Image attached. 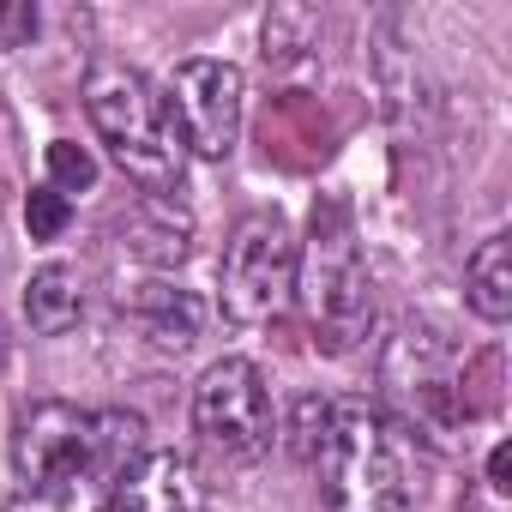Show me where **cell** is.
<instances>
[{
  "mask_svg": "<svg viewBox=\"0 0 512 512\" xmlns=\"http://www.w3.org/2000/svg\"><path fill=\"white\" fill-rule=\"evenodd\" d=\"M49 187L55 193H91L97 187V157L73 139H55L49 145Z\"/></svg>",
  "mask_w": 512,
  "mask_h": 512,
  "instance_id": "16",
  "label": "cell"
},
{
  "mask_svg": "<svg viewBox=\"0 0 512 512\" xmlns=\"http://www.w3.org/2000/svg\"><path fill=\"white\" fill-rule=\"evenodd\" d=\"M374 67H380L386 115H392L404 133H410V127H428V121H434V91H428V73H422V61L410 55V43H398V19H392V13L380 19Z\"/></svg>",
  "mask_w": 512,
  "mask_h": 512,
  "instance_id": "10",
  "label": "cell"
},
{
  "mask_svg": "<svg viewBox=\"0 0 512 512\" xmlns=\"http://www.w3.org/2000/svg\"><path fill=\"white\" fill-rule=\"evenodd\" d=\"M296 253H302V241L278 211L241 217L223 241V314L241 326L284 314V302L296 290Z\"/></svg>",
  "mask_w": 512,
  "mask_h": 512,
  "instance_id": "6",
  "label": "cell"
},
{
  "mask_svg": "<svg viewBox=\"0 0 512 512\" xmlns=\"http://www.w3.org/2000/svg\"><path fill=\"white\" fill-rule=\"evenodd\" d=\"M79 308H85V296H79V272H73V266H43V272H31V290H25V320H31V332L61 338V332L79 326Z\"/></svg>",
  "mask_w": 512,
  "mask_h": 512,
  "instance_id": "15",
  "label": "cell"
},
{
  "mask_svg": "<svg viewBox=\"0 0 512 512\" xmlns=\"http://www.w3.org/2000/svg\"><path fill=\"white\" fill-rule=\"evenodd\" d=\"M13 464H19V488L43 506H85L97 500L103 488H115L97 464V434H91V410L79 404H37L25 422H19V446H13Z\"/></svg>",
  "mask_w": 512,
  "mask_h": 512,
  "instance_id": "4",
  "label": "cell"
},
{
  "mask_svg": "<svg viewBox=\"0 0 512 512\" xmlns=\"http://www.w3.org/2000/svg\"><path fill=\"white\" fill-rule=\"evenodd\" d=\"M85 115L103 133V145H109V157L121 163L127 181H139L145 193H175L181 187V145L169 139V127L157 115V97L133 67H115V61L91 67Z\"/></svg>",
  "mask_w": 512,
  "mask_h": 512,
  "instance_id": "3",
  "label": "cell"
},
{
  "mask_svg": "<svg viewBox=\"0 0 512 512\" xmlns=\"http://www.w3.org/2000/svg\"><path fill=\"white\" fill-rule=\"evenodd\" d=\"M290 452L302 470H314L332 512H404L416 494L398 434L362 398H302Z\"/></svg>",
  "mask_w": 512,
  "mask_h": 512,
  "instance_id": "1",
  "label": "cell"
},
{
  "mask_svg": "<svg viewBox=\"0 0 512 512\" xmlns=\"http://www.w3.org/2000/svg\"><path fill=\"white\" fill-rule=\"evenodd\" d=\"M37 37V7L31 0H0V49H25Z\"/></svg>",
  "mask_w": 512,
  "mask_h": 512,
  "instance_id": "18",
  "label": "cell"
},
{
  "mask_svg": "<svg viewBox=\"0 0 512 512\" xmlns=\"http://www.w3.org/2000/svg\"><path fill=\"white\" fill-rule=\"evenodd\" d=\"M488 488H494V494H512V446H506V440L488 452Z\"/></svg>",
  "mask_w": 512,
  "mask_h": 512,
  "instance_id": "19",
  "label": "cell"
},
{
  "mask_svg": "<svg viewBox=\"0 0 512 512\" xmlns=\"http://www.w3.org/2000/svg\"><path fill=\"white\" fill-rule=\"evenodd\" d=\"M25 223H31V241H55V235L73 223L67 193H55V187H31V199H25Z\"/></svg>",
  "mask_w": 512,
  "mask_h": 512,
  "instance_id": "17",
  "label": "cell"
},
{
  "mask_svg": "<svg viewBox=\"0 0 512 512\" xmlns=\"http://www.w3.org/2000/svg\"><path fill=\"white\" fill-rule=\"evenodd\" d=\"M0 266H7V241H0Z\"/></svg>",
  "mask_w": 512,
  "mask_h": 512,
  "instance_id": "20",
  "label": "cell"
},
{
  "mask_svg": "<svg viewBox=\"0 0 512 512\" xmlns=\"http://www.w3.org/2000/svg\"><path fill=\"white\" fill-rule=\"evenodd\" d=\"M464 302L488 326L512 320V235H488L464 260Z\"/></svg>",
  "mask_w": 512,
  "mask_h": 512,
  "instance_id": "13",
  "label": "cell"
},
{
  "mask_svg": "<svg viewBox=\"0 0 512 512\" xmlns=\"http://www.w3.org/2000/svg\"><path fill=\"white\" fill-rule=\"evenodd\" d=\"M380 386L428 446H446L458 434V422H464L458 416V356L422 320H404L392 332V344L380 356Z\"/></svg>",
  "mask_w": 512,
  "mask_h": 512,
  "instance_id": "5",
  "label": "cell"
},
{
  "mask_svg": "<svg viewBox=\"0 0 512 512\" xmlns=\"http://www.w3.org/2000/svg\"><path fill=\"white\" fill-rule=\"evenodd\" d=\"M193 422L199 434L229 452V458H260L278 440V410H272V386L247 356H223L205 368V380L193 386Z\"/></svg>",
  "mask_w": 512,
  "mask_h": 512,
  "instance_id": "8",
  "label": "cell"
},
{
  "mask_svg": "<svg viewBox=\"0 0 512 512\" xmlns=\"http://www.w3.org/2000/svg\"><path fill=\"white\" fill-rule=\"evenodd\" d=\"M296 290H302V308L314 320V344L326 356H350V350L368 344V332H374V284H368V260H362L350 205L338 193L314 205L308 247L296 253Z\"/></svg>",
  "mask_w": 512,
  "mask_h": 512,
  "instance_id": "2",
  "label": "cell"
},
{
  "mask_svg": "<svg viewBox=\"0 0 512 512\" xmlns=\"http://www.w3.org/2000/svg\"><path fill=\"white\" fill-rule=\"evenodd\" d=\"M115 235H121V247L133 253V260H145V266H181L187 260V217L169 205V193H145L121 223H115Z\"/></svg>",
  "mask_w": 512,
  "mask_h": 512,
  "instance_id": "11",
  "label": "cell"
},
{
  "mask_svg": "<svg viewBox=\"0 0 512 512\" xmlns=\"http://www.w3.org/2000/svg\"><path fill=\"white\" fill-rule=\"evenodd\" d=\"M121 308H127V314L139 320V332H145L157 350H169V356H187V350L199 344L205 308H199V296H187V290L151 284V290H139V296H121Z\"/></svg>",
  "mask_w": 512,
  "mask_h": 512,
  "instance_id": "12",
  "label": "cell"
},
{
  "mask_svg": "<svg viewBox=\"0 0 512 512\" xmlns=\"http://www.w3.org/2000/svg\"><path fill=\"white\" fill-rule=\"evenodd\" d=\"M115 512H205L199 506V482H193V464L169 446H145L121 482L109 488Z\"/></svg>",
  "mask_w": 512,
  "mask_h": 512,
  "instance_id": "9",
  "label": "cell"
},
{
  "mask_svg": "<svg viewBox=\"0 0 512 512\" xmlns=\"http://www.w3.org/2000/svg\"><path fill=\"white\" fill-rule=\"evenodd\" d=\"M241 103H247V85H241V67L235 61H211V55H193L169 73L163 97H157V115L169 127V139L193 157H229L235 139H241Z\"/></svg>",
  "mask_w": 512,
  "mask_h": 512,
  "instance_id": "7",
  "label": "cell"
},
{
  "mask_svg": "<svg viewBox=\"0 0 512 512\" xmlns=\"http://www.w3.org/2000/svg\"><path fill=\"white\" fill-rule=\"evenodd\" d=\"M320 37H326V13H320V7H308V0H278V7L266 13V31H260L266 67H272V73L302 67V61L320 49Z\"/></svg>",
  "mask_w": 512,
  "mask_h": 512,
  "instance_id": "14",
  "label": "cell"
}]
</instances>
